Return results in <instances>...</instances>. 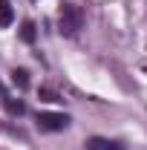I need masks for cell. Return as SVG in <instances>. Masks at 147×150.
Wrapping results in <instances>:
<instances>
[{
    "instance_id": "obj_5",
    "label": "cell",
    "mask_w": 147,
    "mask_h": 150,
    "mask_svg": "<svg viewBox=\"0 0 147 150\" xmlns=\"http://www.w3.org/2000/svg\"><path fill=\"white\" fill-rule=\"evenodd\" d=\"M12 81H15V87L26 90V87H29V72H26V69H15V72H12Z\"/></svg>"
},
{
    "instance_id": "obj_7",
    "label": "cell",
    "mask_w": 147,
    "mask_h": 150,
    "mask_svg": "<svg viewBox=\"0 0 147 150\" xmlns=\"http://www.w3.org/2000/svg\"><path fill=\"white\" fill-rule=\"evenodd\" d=\"M6 110L12 112V115H23V110H26V107H23L20 101H15V98H6Z\"/></svg>"
},
{
    "instance_id": "obj_4",
    "label": "cell",
    "mask_w": 147,
    "mask_h": 150,
    "mask_svg": "<svg viewBox=\"0 0 147 150\" xmlns=\"http://www.w3.org/2000/svg\"><path fill=\"white\" fill-rule=\"evenodd\" d=\"M12 20H15V12H12V3H9V0H0V29L12 26Z\"/></svg>"
},
{
    "instance_id": "obj_8",
    "label": "cell",
    "mask_w": 147,
    "mask_h": 150,
    "mask_svg": "<svg viewBox=\"0 0 147 150\" xmlns=\"http://www.w3.org/2000/svg\"><path fill=\"white\" fill-rule=\"evenodd\" d=\"M40 98H43V101H61V98H58L55 93H49V90H40Z\"/></svg>"
},
{
    "instance_id": "obj_3",
    "label": "cell",
    "mask_w": 147,
    "mask_h": 150,
    "mask_svg": "<svg viewBox=\"0 0 147 150\" xmlns=\"http://www.w3.org/2000/svg\"><path fill=\"white\" fill-rule=\"evenodd\" d=\"M87 150H124V144L101 139V136H92V139H87Z\"/></svg>"
},
{
    "instance_id": "obj_1",
    "label": "cell",
    "mask_w": 147,
    "mask_h": 150,
    "mask_svg": "<svg viewBox=\"0 0 147 150\" xmlns=\"http://www.w3.org/2000/svg\"><path fill=\"white\" fill-rule=\"evenodd\" d=\"M81 26H84V12H81L78 6H72V3L61 6V15H58V29H61L64 35H75Z\"/></svg>"
},
{
    "instance_id": "obj_2",
    "label": "cell",
    "mask_w": 147,
    "mask_h": 150,
    "mask_svg": "<svg viewBox=\"0 0 147 150\" xmlns=\"http://www.w3.org/2000/svg\"><path fill=\"white\" fill-rule=\"evenodd\" d=\"M66 124H69V115H64V112H40L37 115V127L46 133H58Z\"/></svg>"
},
{
    "instance_id": "obj_6",
    "label": "cell",
    "mask_w": 147,
    "mask_h": 150,
    "mask_svg": "<svg viewBox=\"0 0 147 150\" xmlns=\"http://www.w3.org/2000/svg\"><path fill=\"white\" fill-rule=\"evenodd\" d=\"M20 38H23L26 43H35V23H32V20H26V23L20 26Z\"/></svg>"
}]
</instances>
